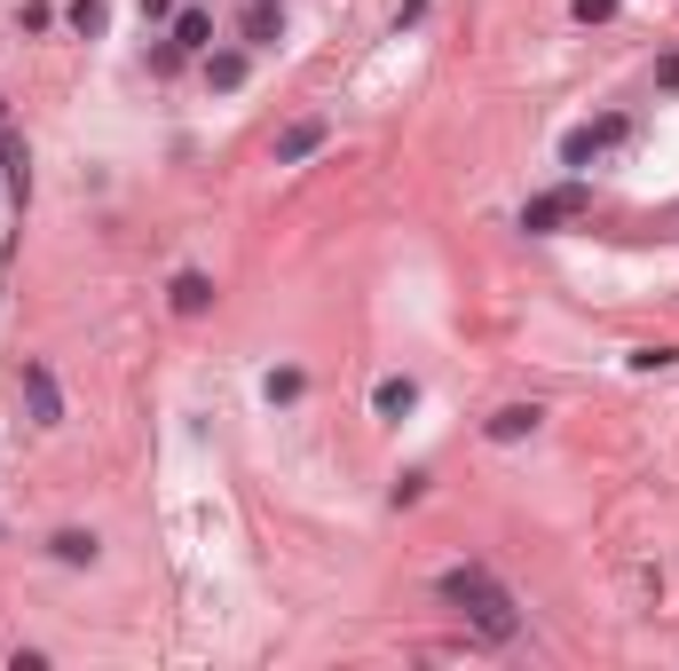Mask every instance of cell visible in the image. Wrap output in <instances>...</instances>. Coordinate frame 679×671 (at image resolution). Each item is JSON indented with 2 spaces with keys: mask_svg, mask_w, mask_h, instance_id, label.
Instances as JSON below:
<instances>
[{
  "mask_svg": "<svg viewBox=\"0 0 679 671\" xmlns=\"http://www.w3.org/2000/svg\"><path fill=\"white\" fill-rule=\"evenodd\" d=\"M434 600H443V609H458L474 632H483V640H514L522 632V616H514V592H505L498 577L483 561H458V568H443V577H434Z\"/></svg>",
  "mask_w": 679,
  "mask_h": 671,
  "instance_id": "6da1fadb",
  "label": "cell"
},
{
  "mask_svg": "<svg viewBox=\"0 0 679 671\" xmlns=\"http://www.w3.org/2000/svg\"><path fill=\"white\" fill-rule=\"evenodd\" d=\"M593 206V190L585 182H561V190H537L529 197V206H522V229H529V238H553V229H569L576 214H585Z\"/></svg>",
  "mask_w": 679,
  "mask_h": 671,
  "instance_id": "7a4b0ae2",
  "label": "cell"
},
{
  "mask_svg": "<svg viewBox=\"0 0 679 671\" xmlns=\"http://www.w3.org/2000/svg\"><path fill=\"white\" fill-rule=\"evenodd\" d=\"M16 387H24L32 427H63V387H56V372H48L40 356H24V363H16Z\"/></svg>",
  "mask_w": 679,
  "mask_h": 671,
  "instance_id": "3957f363",
  "label": "cell"
},
{
  "mask_svg": "<svg viewBox=\"0 0 679 671\" xmlns=\"http://www.w3.org/2000/svg\"><path fill=\"white\" fill-rule=\"evenodd\" d=\"M324 143H332V127H324V119H293V127H277L269 158H277V166H300V158H317Z\"/></svg>",
  "mask_w": 679,
  "mask_h": 671,
  "instance_id": "277c9868",
  "label": "cell"
},
{
  "mask_svg": "<svg viewBox=\"0 0 679 671\" xmlns=\"http://www.w3.org/2000/svg\"><path fill=\"white\" fill-rule=\"evenodd\" d=\"M546 427V411H537V403H505V411H490V443H529V434Z\"/></svg>",
  "mask_w": 679,
  "mask_h": 671,
  "instance_id": "5b68a950",
  "label": "cell"
},
{
  "mask_svg": "<svg viewBox=\"0 0 679 671\" xmlns=\"http://www.w3.org/2000/svg\"><path fill=\"white\" fill-rule=\"evenodd\" d=\"M166 300H175V316H206L214 309V277L206 268H182V277L166 285Z\"/></svg>",
  "mask_w": 679,
  "mask_h": 671,
  "instance_id": "8992f818",
  "label": "cell"
},
{
  "mask_svg": "<svg viewBox=\"0 0 679 671\" xmlns=\"http://www.w3.org/2000/svg\"><path fill=\"white\" fill-rule=\"evenodd\" d=\"M95 553H104V537H95V529H56L48 537V561H63V568H95Z\"/></svg>",
  "mask_w": 679,
  "mask_h": 671,
  "instance_id": "52a82bcc",
  "label": "cell"
},
{
  "mask_svg": "<svg viewBox=\"0 0 679 671\" xmlns=\"http://www.w3.org/2000/svg\"><path fill=\"white\" fill-rule=\"evenodd\" d=\"M166 40H175L182 56H206L214 48V16L206 9H175V32H166Z\"/></svg>",
  "mask_w": 679,
  "mask_h": 671,
  "instance_id": "ba28073f",
  "label": "cell"
},
{
  "mask_svg": "<svg viewBox=\"0 0 679 671\" xmlns=\"http://www.w3.org/2000/svg\"><path fill=\"white\" fill-rule=\"evenodd\" d=\"M412 403H419V380H403V372H388L380 387H371V411H380V419H403Z\"/></svg>",
  "mask_w": 679,
  "mask_h": 671,
  "instance_id": "9c48e42d",
  "label": "cell"
},
{
  "mask_svg": "<svg viewBox=\"0 0 679 671\" xmlns=\"http://www.w3.org/2000/svg\"><path fill=\"white\" fill-rule=\"evenodd\" d=\"M246 72H253V56H246V48H222V56L206 48V87H222V95H229V87H246Z\"/></svg>",
  "mask_w": 679,
  "mask_h": 671,
  "instance_id": "30bf717a",
  "label": "cell"
},
{
  "mask_svg": "<svg viewBox=\"0 0 679 671\" xmlns=\"http://www.w3.org/2000/svg\"><path fill=\"white\" fill-rule=\"evenodd\" d=\"M285 40V9H261V0H253V9H246V48H277Z\"/></svg>",
  "mask_w": 679,
  "mask_h": 671,
  "instance_id": "8fae6325",
  "label": "cell"
},
{
  "mask_svg": "<svg viewBox=\"0 0 679 671\" xmlns=\"http://www.w3.org/2000/svg\"><path fill=\"white\" fill-rule=\"evenodd\" d=\"M63 24H72L80 40H95V32L111 24V9H104V0H72V9H63Z\"/></svg>",
  "mask_w": 679,
  "mask_h": 671,
  "instance_id": "7c38bea8",
  "label": "cell"
},
{
  "mask_svg": "<svg viewBox=\"0 0 679 671\" xmlns=\"http://www.w3.org/2000/svg\"><path fill=\"white\" fill-rule=\"evenodd\" d=\"M593 158H600V143H593V127H569V134H561V166H576V175H585Z\"/></svg>",
  "mask_w": 679,
  "mask_h": 671,
  "instance_id": "4fadbf2b",
  "label": "cell"
},
{
  "mask_svg": "<svg viewBox=\"0 0 679 671\" xmlns=\"http://www.w3.org/2000/svg\"><path fill=\"white\" fill-rule=\"evenodd\" d=\"M300 387H309V380H300L293 363H277V372L261 380V395H269V403H300Z\"/></svg>",
  "mask_w": 679,
  "mask_h": 671,
  "instance_id": "5bb4252c",
  "label": "cell"
},
{
  "mask_svg": "<svg viewBox=\"0 0 679 671\" xmlns=\"http://www.w3.org/2000/svg\"><path fill=\"white\" fill-rule=\"evenodd\" d=\"M624 134H632V119H624V111H608V119H593V143H600V151H617Z\"/></svg>",
  "mask_w": 679,
  "mask_h": 671,
  "instance_id": "9a60e30c",
  "label": "cell"
},
{
  "mask_svg": "<svg viewBox=\"0 0 679 671\" xmlns=\"http://www.w3.org/2000/svg\"><path fill=\"white\" fill-rule=\"evenodd\" d=\"M48 24H56L48 0H24V9H16V32H48Z\"/></svg>",
  "mask_w": 679,
  "mask_h": 671,
  "instance_id": "2e32d148",
  "label": "cell"
},
{
  "mask_svg": "<svg viewBox=\"0 0 679 671\" xmlns=\"http://www.w3.org/2000/svg\"><path fill=\"white\" fill-rule=\"evenodd\" d=\"M419 498H427V475H419V466H412V475H395V506H419Z\"/></svg>",
  "mask_w": 679,
  "mask_h": 671,
  "instance_id": "e0dca14e",
  "label": "cell"
},
{
  "mask_svg": "<svg viewBox=\"0 0 679 671\" xmlns=\"http://www.w3.org/2000/svg\"><path fill=\"white\" fill-rule=\"evenodd\" d=\"M569 9H576V24H608V16H617V0H569Z\"/></svg>",
  "mask_w": 679,
  "mask_h": 671,
  "instance_id": "ac0fdd59",
  "label": "cell"
},
{
  "mask_svg": "<svg viewBox=\"0 0 679 671\" xmlns=\"http://www.w3.org/2000/svg\"><path fill=\"white\" fill-rule=\"evenodd\" d=\"M632 372H671V348H632Z\"/></svg>",
  "mask_w": 679,
  "mask_h": 671,
  "instance_id": "d6986e66",
  "label": "cell"
},
{
  "mask_svg": "<svg viewBox=\"0 0 679 671\" xmlns=\"http://www.w3.org/2000/svg\"><path fill=\"white\" fill-rule=\"evenodd\" d=\"M175 16V0H143V24H166Z\"/></svg>",
  "mask_w": 679,
  "mask_h": 671,
  "instance_id": "ffe728a7",
  "label": "cell"
},
{
  "mask_svg": "<svg viewBox=\"0 0 679 671\" xmlns=\"http://www.w3.org/2000/svg\"><path fill=\"white\" fill-rule=\"evenodd\" d=\"M656 80H664V87H679V48H671V56L656 63Z\"/></svg>",
  "mask_w": 679,
  "mask_h": 671,
  "instance_id": "44dd1931",
  "label": "cell"
},
{
  "mask_svg": "<svg viewBox=\"0 0 679 671\" xmlns=\"http://www.w3.org/2000/svg\"><path fill=\"white\" fill-rule=\"evenodd\" d=\"M261 9H285V0H261Z\"/></svg>",
  "mask_w": 679,
  "mask_h": 671,
  "instance_id": "7402d4cb",
  "label": "cell"
}]
</instances>
